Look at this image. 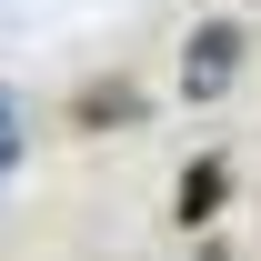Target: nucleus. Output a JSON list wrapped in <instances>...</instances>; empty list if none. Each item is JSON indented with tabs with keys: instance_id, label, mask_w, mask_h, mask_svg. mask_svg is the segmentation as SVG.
Segmentation results:
<instances>
[{
	"instance_id": "nucleus-1",
	"label": "nucleus",
	"mask_w": 261,
	"mask_h": 261,
	"mask_svg": "<svg viewBox=\"0 0 261 261\" xmlns=\"http://www.w3.org/2000/svg\"><path fill=\"white\" fill-rule=\"evenodd\" d=\"M231 50H241L231 31H201L191 40V91H221V81H231Z\"/></svg>"
},
{
	"instance_id": "nucleus-2",
	"label": "nucleus",
	"mask_w": 261,
	"mask_h": 261,
	"mask_svg": "<svg viewBox=\"0 0 261 261\" xmlns=\"http://www.w3.org/2000/svg\"><path fill=\"white\" fill-rule=\"evenodd\" d=\"M0 151H10V121H0Z\"/></svg>"
}]
</instances>
